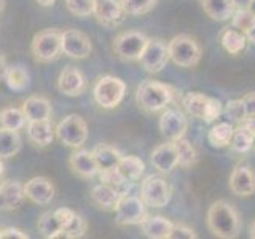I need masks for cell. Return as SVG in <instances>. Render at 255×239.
Instances as JSON below:
<instances>
[{"label": "cell", "mask_w": 255, "mask_h": 239, "mask_svg": "<svg viewBox=\"0 0 255 239\" xmlns=\"http://www.w3.org/2000/svg\"><path fill=\"white\" fill-rule=\"evenodd\" d=\"M206 222L211 233L222 239H233L241 231L239 214L235 209V206L225 199H219V201L211 204V207L207 209Z\"/></svg>", "instance_id": "1"}, {"label": "cell", "mask_w": 255, "mask_h": 239, "mask_svg": "<svg viewBox=\"0 0 255 239\" xmlns=\"http://www.w3.org/2000/svg\"><path fill=\"white\" fill-rule=\"evenodd\" d=\"M177 91L171 85H166L155 80H145L137 86L135 102L140 110L147 114H156L167 109V106L175 99Z\"/></svg>", "instance_id": "2"}, {"label": "cell", "mask_w": 255, "mask_h": 239, "mask_svg": "<svg viewBox=\"0 0 255 239\" xmlns=\"http://www.w3.org/2000/svg\"><path fill=\"white\" fill-rule=\"evenodd\" d=\"M167 53H169V59L175 66L183 69H191L198 66V62L201 61L203 56V50L199 43L187 34H180L171 38L167 42Z\"/></svg>", "instance_id": "3"}, {"label": "cell", "mask_w": 255, "mask_h": 239, "mask_svg": "<svg viewBox=\"0 0 255 239\" xmlns=\"http://www.w3.org/2000/svg\"><path fill=\"white\" fill-rule=\"evenodd\" d=\"M126 93V85L122 78L114 75H102L94 83V101L102 109H115L122 104Z\"/></svg>", "instance_id": "4"}, {"label": "cell", "mask_w": 255, "mask_h": 239, "mask_svg": "<svg viewBox=\"0 0 255 239\" xmlns=\"http://www.w3.org/2000/svg\"><path fill=\"white\" fill-rule=\"evenodd\" d=\"M30 53L40 64L56 61L62 54L61 32L56 29H45L34 35L30 43Z\"/></svg>", "instance_id": "5"}, {"label": "cell", "mask_w": 255, "mask_h": 239, "mask_svg": "<svg viewBox=\"0 0 255 239\" xmlns=\"http://www.w3.org/2000/svg\"><path fill=\"white\" fill-rule=\"evenodd\" d=\"M56 137L70 148H80L88 139V124L80 115H67L54 127Z\"/></svg>", "instance_id": "6"}, {"label": "cell", "mask_w": 255, "mask_h": 239, "mask_svg": "<svg viewBox=\"0 0 255 239\" xmlns=\"http://www.w3.org/2000/svg\"><path fill=\"white\" fill-rule=\"evenodd\" d=\"M115 222L120 227L128 225H140L147 219V206L140 196L122 195L115 206Z\"/></svg>", "instance_id": "7"}, {"label": "cell", "mask_w": 255, "mask_h": 239, "mask_svg": "<svg viewBox=\"0 0 255 239\" xmlns=\"http://www.w3.org/2000/svg\"><path fill=\"white\" fill-rule=\"evenodd\" d=\"M148 42V37L139 30L120 32L114 40V51L122 61H139L140 54Z\"/></svg>", "instance_id": "8"}, {"label": "cell", "mask_w": 255, "mask_h": 239, "mask_svg": "<svg viewBox=\"0 0 255 239\" xmlns=\"http://www.w3.org/2000/svg\"><path fill=\"white\" fill-rule=\"evenodd\" d=\"M171 196V185L159 175H148L140 183V199L148 207H164Z\"/></svg>", "instance_id": "9"}, {"label": "cell", "mask_w": 255, "mask_h": 239, "mask_svg": "<svg viewBox=\"0 0 255 239\" xmlns=\"http://www.w3.org/2000/svg\"><path fill=\"white\" fill-rule=\"evenodd\" d=\"M167 61H169V53H167V45L161 38H148V42L143 48L139 58L140 66L148 74H158L161 72Z\"/></svg>", "instance_id": "10"}, {"label": "cell", "mask_w": 255, "mask_h": 239, "mask_svg": "<svg viewBox=\"0 0 255 239\" xmlns=\"http://www.w3.org/2000/svg\"><path fill=\"white\" fill-rule=\"evenodd\" d=\"M61 45L62 54L70 59H86L93 51L90 37L77 29H67L61 32Z\"/></svg>", "instance_id": "11"}, {"label": "cell", "mask_w": 255, "mask_h": 239, "mask_svg": "<svg viewBox=\"0 0 255 239\" xmlns=\"http://www.w3.org/2000/svg\"><path fill=\"white\" fill-rule=\"evenodd\" d=\"M159 131L166 140L175 142L182 137H185L188 129V121L185 115L179 109H164V112L159 117Z\"/></svg>", "instance_id": "12"}, {"label": "cell", "mask_w": 255, "mask_h": 239, "mask_svg": "<svg viewBox=\"0 0 255 239\" xmlns=\"http://www.w3.org/2000/svg\"><path fill=\"white\" fill-rule=\"evenodd\" d=\"M93 14L106 27H118L126 16L120 0H94Z\"/></svg>", "instance_id": "13"}, {"label": "cell", "mask_w": 255, "mask_h": 239, "mask_svg": "<svg viewBox=\"0 0 255 239\" xmlns=\"http://www.w3.org/2000/svg\"><path fill=\"white\" fill-rule=\"evenodd\" d=\"M56 188L53 185V182L43 177V175H38V177H32L30 180H27L24 183V195L29 199V201L45 206L50 204L54 198Z\"/></svg>", "instance_id": "14"}, {"label": "cell", "mask_w": 255, "mask_h": 239, "mask_svg": "<svg viewBox=\"0 0 255 239\" xmlns=\"http://www.w3.org/2000/svg\"><path fill=\"white\" fill-rule=\"evenodd\" d=\"M230 190L236 196H252L255 193V172L251 166L238 164L230 175Z\"/></svg>", "instance_id": "15"}, {"label": "cell", "mask_w": 255, "mask_h": 239, "mask_svg": "<svg viewBox=\"0 0 255 239\" xmlns=\"http://www.w3.org/2000/svg\"><path fill=\"white\" fill-rule=\"evenodd\" d=\"M150 163L156 171L163 174L172 172L179 166V153L175 148V143L167 140L166 143L158 145L150 155Z\"/></svg>", "instance_id": "16"}, {"label": "cell", "mask_w": 255, "mask_h": 239, "mask_svg": "<svg viewBox=\"0 0 255 239\" xmlns=\"http://www.w3.org/2000/svg\"><path fill=\"white\" fill-rule=\"evenodd\" d=\"M69 167L80 179H91L96 174H99V166L93 155V150L90 151L85 148H75L69 158Z\"/></svg>", "instance_id": "17"}, {"label": "cell", "mask_w": 255, "mask_h": 239, "mask_svg": "<svg viewBox=\"0 0 255 239\" xmlns=\"http://www.w3.org/2000/svg\"><path fill=\"white\" fill-rule=\"evenodd\" d=\"M58 90L64 96H70V98H77V96L83 94L86 90V78L83 72L77 67H66L58 78Z\"/></svg>", "instance_id": "18"}, {"label": "cell", "mask_w": 255, "mask_h": 239, "mask_svg": "<svg viewBox=\"0 0 255 239\" xmlns=\"http://www.w3.org/2000/svg\"><path fill=\"white\" fill-rule=\"evenodd\" d=\"M24 185L18 180L6 179L0 182V209L2 211H16L22 204Z\"/></svg>", "instance_id": "19"}, {"label": "cell", "mask_w": 255, "mask_h": 239, "mask_svg": "<svg viewBox=\"0 0 255 239\" xmlns=\"http://www.w3.org/2000/svg\"><path fill=\"white\" fill-rule=\"evenodd\" d=\"M54 127L50 120L27 121V139L35 147H46L54 139Z\"/></svg>", "instance_id": "20"}, {"label": "cell", "mask_w": 255, "mask_h": 239, "mask_svg": "<svg viewBox=\"0 0 255 239\" xmlns=\"http://www.w3.org/2000/svg\"><path fill=\"white\" fill-rule=\"evenodd\" d=\"M22 112L27 121H38V120L51 118V102L42 96H30L22 102Z\"/></svg>", "instance_id": "21"}, {"label": "cell", "mask_w": 255, "mask_h": 239, "mask_svg": "<svg viewBox=\"0 0 255 239\" xmlns=\"http://www.w3.org/2000/svg\"><path fill=\"white\" fill-rule=\"evenodd\" d=\"M172 227L174 223L161 215H155V217L147 215V219L140 223L142 233L150 239H167Z\"/></svg>", "instance_id": "22"}, {"label": "cell", "mask_w": 255, "mask_h": 239, "mask_svg": "<svg viewBox=\"0 0 255 239\" xmlns=\"http://www.w3.org/2000/svg\"><path fill=\"white\" fill-rule=\"evenodd\" d=\"M90 196H91V201L98 206L99 209L114 211L122 195H120L114 187H110V185H107V183L101 182L99 185H96V187L91 188Z\"/></svg>", "instance_id": "23"}, {"label": "cell", "mask_w": 255, "mask_h": 239, "mask_svg": "<svg viewBox=\"0 0 255 239\" xmlns=\"http://www.w3.org/2000/svg\"><path fill=\"white\" fill-rule=\"evenodd\" d=\"M93 155L96 158V161H98L99 171L118 167L120 159L123 156L122 151H120L117 147L110 145V143H99L98 147L93 148Z\"/></svg>", "instance_id": "24"}, {"label": "cell", "mask_w": 255, "mask_h": 239, "mask_svg": "<svg viewBox=\"0 0 255 239\" xmlns=\"http://www.w3.org/2000/svg\"><path fill=\"white\" fill-rule=\"evenodd\" d=\"M201 6L214 21H228L236 10L233 0H201Z\"/></svg>", "instance_id": "25"}, {"label": "cell", "mask_w": 255, "mask_h": 239, "mask_svg": "<svg viewBox=\"0 0 255 239\" xmlns=\"http://www.w3.org/2000/svg\"><path fill=\"white\" fill-rule=\"evenodd\" d=\"M22 148V139L19 131L0 127V158L8 159L16 156Z\"/></svg>", "instance_id": "26"}, {"label": "cell", "mask_w": 255, "mask_h": 239, "mask_svg": "<svg viewBox=\"0 0 255 239\" xmlns=\"http://www.w3.org/2000/svg\"><path fill=\"white\" fill-rule=\"evenodd\" d=\"M246 42H247L246 35L235 27H225L220 34V43L223 46V50L233 56H238L244 51Z\"/></svg>", "instance_id": "27"}, {"label": "cell", "mask_w": 255, "mask_h": 239, "mask_svg": "<svg viewBox=\"0 0 255 239\" xmlns=\"http://www.w3.org/2000/svg\"><path fill=\"white\" fill-rule=\"evenodd\" d=\"M37 228L38 233L46 239H54V238H61L62 233V222L59 220L56 211L53 212H43L38 217L37 222Z\"/></svg>", "instance_id": "28"}, {"label": "cell", "mask_w": 255, "mask_h": 239, "mask_svg": "<svg viewBox=\"0 0 255 239\" xmlns=\"http://www.w3.org/2000/svg\"><path fill=\"white\" fill-rule=\"evenodd\" d=\"M118 171L122 172L128 180L137 182L142 177L143 171H145V164H143L142 159L135 155H123L118 163Z\"/></svg>", "instance_id": "29"}, {"label": "cell", "mask_w": 255, "mask_h": 239, "mask_svg": "<svg viewBox=\"0 0 255 239\" xmlns=\"http://www.w3.org/2000/svg\"><path fill=\"white\" fill-rule=\"evenodd\" d=\"M233 131H235V126L228 121L215 123L209 129V132H207V139H209V143L214 148L228 147Z\"/></svg>", "instance_id": "30"}, {"label": "cell", "mask_w": 255, "mask_h": 239, "mask_svg": "<svg viewBox=\"0 0 255 239\" xmlns=\"http://www.w3.org/2000/svg\"><path fill=\"white\" fill-rule=\"evenodd\" d=\"M207 101H209V96L191 91V93H187L185 96H183L182 106H183V109L187 110L188 115H191L193 118L203 120L204 110H206V106H207Z\"/></svg>", "instance_id": "31"}, {"label": "cell", "mask_w": 255, "mask_h": 239, "mask_svg": "<svg viewBox=\"0 0 255 239\" xmlns=\"http://www.w3.org/2000/svg\"><path fill=\"white\" fill-rule=\"evenodd\" d=\"M99 180L102 183H107V185L114 187L120 195H126L129 191L131 185L134 182L128 180L125 175L118 171V167H114V169H104L99 171Z\"/></svg>", "instance_id": "32"}, {"label": "cell", "mask_w": 255, "mask_h": 239, "mask_svg": "<svg viewBox=\"0 0 255 239\" xmlns=\"http://www.w3.org/2000/svg\"><path fill=\"white\" fill-rule=\"evenodd\" d=\"M27 120L24 117L22 109L16 107H5L0 110V126L6 127V129L21 131L26 126Z\"/></svg>", "instance_id": "33"}, {"label": "cell", "mask_w": 255, "mask_h": 239, "mask_svg": "<svg viewBox=\"0 0 255 239\" xmlns=\"http://www.w3.org/2000/svg\"><path fill=\"white\" fill-rule=\"evenodd\" d=\"M5 83L13 91H24L30 83V75L27 69H24L22 66L8 67L5 75Z\"/></svg>", "instance_id": "34"}, {"label": "cell", "mask_w": 255, "mask_h": 239, "mask_svg": "<svg viewBox=\"0 0 255 239\" xmlns=\"http://www.w3.org/2000/svg\"><path fill=\"white\" fill-rule=\"evenodd\" d=\"M254 140H255L254 135L239 124L238 127H235L233 135H231L230 148L236 151V153H247L254 147Z\"/></svg>", "instance_id": "35"}, {"label": "cell", "mask_w": 255, "mask_h": 239, "mask_svg": "<svg viewBox=\"0 0 255 239\" xmlns=\"http://www.w3.org/2000/svg\"><path fill=\"white\" fill-rule=\"evenodd\" d=\"M174 143H175V148H177V153H179V166H182V167L195 166L198 161V153H196L195 147L191 145L185 137L175 140Z\"/></svg>", "instance_id": "36"}, {"label": "cell", "mask_w": 255, "mask_h": 239, "mask_svg": "<svg viewBox=\"0 0 255 239\" xmlns=\"http://www.w3.org/2000/svg\"><path fill=\"white\" fill-rule=\"evenodd\" d=\"M88 230V223L86 220L82 217L80 214H74V217H72L66 225L62 228V233H61V238H67V239H77V238H82L85 236Z\"/></svg>", "instance_id": "37"}, {"label": "cell", "mask_w": 255, "mask_h": 239, "mask_svg": "<svg viewBox=\"0 0 255 239\" xmlns=\"http://www.w3.org/2000/svg\"><path fill=\"white\" fill-rule=\"evenodd\" d=\"M223 114H225V117L231 123H236V124H241L244 120L249 117L247 115V109H246V104L243 99L228 101L225 104V109H223Z\"/></svg>", "instance_id": "38"}, {"label": "cell", "mask_w": 255, "mask_h": 239, "mask_svg": "<svg viewBox=\"0 0 255 239\" xmlns=\"http://www.w3.org/2000/svg\"><path fill=\"white\" fill-rule=\"evenodd\" d=\"M120 2L126 14L140 16L153 10L158 0H120Z\"/></svg>", "instance_id": "39"}, {"label": "cell", "mask_w": 255, "mask_h": 239, "mask_svg": "<svg viewBox=\"0 0 255 239\" xmlns=\"http://www.w3.org/2000/svg\"><path fill=\"white\" fill-rule=\"evenodd\" d=\"M67 10L78 18H86L93 14L94 0H66Z\"/></svg>", "instance_id": "40"}, {"label": "cell", "mask_w": 255, "mask_h": 239, "mask_svg": "<svg viewBox=\"0 0 255 239\" xmlns=\"http://www.w3.org/2000/svg\"><path fill=\"white\" fill-rule=\"evenodd\" d=\"M231 26H233L235 29L241 30L243 34L251 27V24L255 21V16L247 10V8H244V10H235L233 16H231Z\"/></svg>", "instance_id": "41"}, {"label": "cell", "mask_w": 255, "mask_h": 239, "mask_svg": "<svg viewBox=\"0 0 255 239\" xmlns=\"http://www.w3.org/2000/svg\"><path fill=\"white\" fill-rule=\"evenodd\" d=\"M222 104L219 99H214V98H209L207 101V106H206V110H204V117L203 120L206 123H214L215 120H217L220 115H222Z\"/></svg>", "instance_id": "42"}, {"label": "cell", "mask_w": 255, "mask_h": 239, "mask_svg": "<svg viewBox=\"0 0 255 239\" xmlns=\"http://www.w3.org/2000/svg\"><path fill=\"white\" fill-rule=\"evenodd\" d=\"M196 238H198V235L195 233L193 228H188L185 225H175L174 223V227H172L167 239H196Z\"/></svg>", "instance_id": "43"}, {"label": "cell", "mask_w": 255, "mask_h": 239, "mask_svg": "<svg viewBox=\"0 0 255 239\" xmlns=\"http://www.w3.org/2000/svg\"><path fill=\"white\" fill-rule=\"evenodd\" d=\"M0 239H29V235L26 231H22L19 228H2V233H0Z\"/></svg>", "instance_id": "44"}, {"label": "cell", "mask_w": 255, "mask_h": 239, "mask_svg": "<svg viewBox=\"0 0 255 239\" xmlns=\"http://www.w3.org/2000/svg\"><path fill=\"white\" fill-rule=\"evenodd\" d=\"M243 101L246 104L247 115H249V117H255V93L246 94L244 98H243Z\"/></svg>", "instance_id": "45"}, {"label": "cell", "mask_w": 255, "mask_h": 239, "mask_svg": "<svg viewBox=\"0 0 255 239\" xmlns=\"http://www.w3.org/2000/svg\"><path fill=\"white\" fill-rule=\"evenodd\" d=\"M241 126L244 127V129L249 131L254 137H255V117H247L244 121L241 123Z\"/></svg>", "instance_id": "46"}, {"label": "cell", "mask_w": 255, "mask_h": 239, "mask_svg": "<svg viewBox=\"0 0 255 239\" xmlns=\"http://www.w3.org/2000/svg\"><path fill=\"white\" fill-rule=\"evenodd\" d=\"M8 62H6V58L5 56L0 53V82H2V80H5V75H6V70H8Z\"/></svg>", "instance_id": "47"}, {"label": "cell", "mask_w": 255, "mask_h": 239, "mask_svg": "<svg viewBox=\"0 0 255 239\" xmlns=\"http://www.w3.org/2000/svg\"><path fill=\"white\" fill-rule=\"evenodd\" d=\"M244 35H246V38H247V40H249V42L255 43V21L251 24V27L244 32Z\"/></svg>", "instance_id": "48"}, {"label": "cell", "mask_w": 255, "mask_h": 239, "mask_svg": "<svg viewBox=\"0 0 255 239\" xmlns=\"http://www.w3.org/2000/svg\"><path fill=\"white\" fill-rule=\"evenodd\" d=\"M233 5L236 10H244V8H249L251 0H233Z\"/></svg>", "instance_id": "49"}, {"label": "cell", "mask_w": 255, "mask_h": 239, "mask_svg": "<svg viewBox=\"0 0 255 239\" xmlns=\"http://www.w3.org/2000/svg\"><path fill=\"white\" fill-rule=\"evenodd\" d=\"M54 2H56V0H37V3L42 5V6H53Z\"/></svg>", "instance_id": "50"}, {"label": "cell", "mask_w": 255, "mask_h": 239, "mask_svg": "<svg viewBox=\"0 0 255 239\" xmlns=\"http://www.w3.org/2000/svg\"><path fill=\"white\" fill-rule=\"evenodd\" d=\"M249 236H251L252 239H255V220L251 223V227H249Z\"/></svg>", "instance_id": "51"}, {"label": "cell", "mask_w": 255, "mask_h": 239, "mask_svg": "<svg viewBox=\"0 0 255 239\" xmlns=\"http://www.w3.org/2000/svg\"><path fill=\"white\" fill-rule=\"evenodd\" d=\"M254 16H255V0H251V5H249V8H247Z\"/></svg>", "instance_id": "52"}, {"label": "cell", "mask_w": 255, "mask_h": 239, "mask_svg": "<svg viewBox=\"0 0 255 239\" xmlns=\"http://www.w3.org/2000/svg\"><path fill=\"white\" fill-rule=\"evenodd\" d=\"M3 171H5V166L2 163V158H0V180H2V177H3Z\"/></svg>", "instance_id": "53"}, {"label": "cell", "mask_w": 255, "mask_h": 239, "mask_svg": "<svg viewBox=\"0 0 255 239\" xmlns=\"http://www.w3.org/2000/svg\"><path fill=\"white\" fill-rule=\"evenodd\" d=\"M5 8V0H0V11H2Z\"/></svg>", "instance_id": "54"}, {"label": "cell", "mask_w": 255, "mask_h": 239, "mask_svg": "<svg viewBox=\"0 0 255 239\" xmlns=\"http://www.w3.org/2000/svg\"><path fill=\"white\" fill-rule=\"evenodd\" d=\"M0 233H2V228H0Z\"/></svg>", "instance_id": "55"}]
</instances>
